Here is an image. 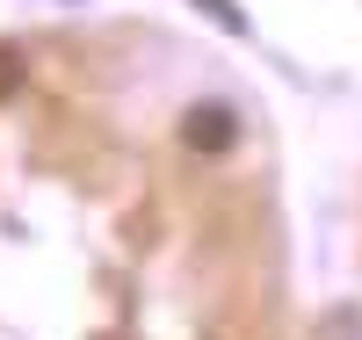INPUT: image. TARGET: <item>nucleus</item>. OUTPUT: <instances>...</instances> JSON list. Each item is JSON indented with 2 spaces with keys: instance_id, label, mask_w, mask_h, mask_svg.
Masks as SVG:
<instances>
[{
  "instance_id": "3",
  "label": "nucleus",
  "mask_w": 362,
  "mask_h": 340,
  "mask_svg": "<svg viewBox=\"0 0 362 340\" xmlns=\"http://www.w3.org/2000/svg\"><path fill=\"white\" fill-rule=\"evenodd\" d=\"M196 8H210V15H218V22L232 29V37H239V29H247V15H239V8H232V0H196Z\"/></svg>"
},
{
  "instance_id": "1",
  "label": "nucleus",
  "mask_w": 362,
  "mask_h": 340,
  "mask_svg": "<svg viewBox=\"0 0 362 340\" xmlns=\"http://www.w3.org/2000/svg\"><path fill=\"white\" fill-rule=\"evenodd\" d=\"M181 138H189L196 152H225V145L239 138V123H232V109H218V102H196L189 116H181Z\"/></svg>"
},
{
  "instance_id": "2",
  "label": "nucleus",
  "mask_w": 362,
  "mask_h": 340,
  "mask_svg": "<svg viewBox=\"0 0 362 340\" xmlns=\"http://www.w3.org/2000/svg\"><path fill=\"white\" fill-rule=\"evenodd\" d=\"M22 80H29V58H22L15 44H0V102L22 95Z\"/></svg>"
}]
</instances>
